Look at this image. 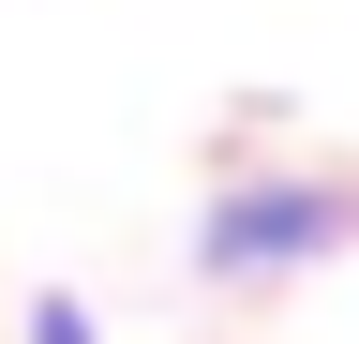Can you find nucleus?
Segmentation results:
<instances>
[{
    "instance_id": "nucleus-1",
    "label": "nucleus",
    "mask_w": 359,
    "mask_h": 344,
    "mask_svg": "<svg viewBox=\"0 0 359 344\" xmlns=\"http://www.w3.org/2000/svg\"><path fill=\"white\" fill-rule=\"evenodd\" d=\"M359 240V165H240L195 209V284H299Z\"/></svg>"
},
{
    "instance_id": "nucleus-2",
    "label": "nucleus",
    "mask_w": 359,
    "mask_h": 344,
    "mask_svg": "<svg viewBox=\"0 0 359 344\" xmlns=\"http://www.w3.org/2000/svg\"><path fill=\"white\" fill-rule=\"evenodd\" d=\"M15 344H105V315H90V299H30Z\"/></svg>"
}]
</instances>
